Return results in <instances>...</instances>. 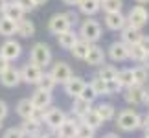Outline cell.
Masks as SVG:
<instances>
[{"label":"cell","instance_id":"cell-1","mask_svg":"<svg viewBox=\"0 0 149 138\" xmlns=\"http://www.w3.org/2000/svg\"><path fill=\"white\" fill-rule=\"evenodd\" d=\"M114 122H116V127L120 131H123V133H133V131L142 127L144 116H142L138 111H134V109H123V111H120L116 114Z\"/></svg>","mask_w":149,"mask_h":138},{"label":"cell","instance_id":"cell-2","mask_svg":"<svg viewBox=\"0 0 149 138\" xmlns=\"http://www.w3.org/2000/svg\"><path fill=\"white\" fill-rule=\"evenodd\" d=\"M79 39H83V41H87L90 44H96L101 39V24L96 19H85L81 20V24H79V31H77Z\"/></svg>","mask_w":149,"mask_h":138},{"label":"cell","instance_id":"cell-3","mask_svg":"<svg viewBox=\"0 0 149 138\" xmlns=\"http://www.w3.org/2000/svg\"><path fill=\"white\" fill-rule=\"evenodd\" d=\"M30 61L39 68H46L52 63V48L46 43H35L30 50Z\"/></svg>","mask_w":149,"mask_h":138},{"label":"cell","instance_id":"cell-4","mask_svg":"<svg viewBox=\"0 0 149 138\" xmlns=\"http://www.w3.org/2000/svg\"><path fill=\"white\" fill-rule=\"evenodd\" d=\"M125 19H127L129 26L142 30V28L149 22V11L144 8V6H134V8L129 9V13L125 15Z\"/></svg>","mask_w":149,"mask_h":138},{"label":"cell","instance_id":"cell-5","mask_svg":"<svg viewBox=\"0 0 149 138\" xmlns=\"http://www.w3.org/2000/svg\"><path fill=\"white\" fill-rule=\"evenodd\" d=\"M0 55L4 59H8L9 63H13L22 55V44L19 41H15V39H6L0 44Z\"/></svg>","mask_w":149,"mask_h":138},{"label":"cell","instance_id":"cell-6","mask_svg":"<svg viewBox=\"0 0 149 138\" xmlns=\"http://www.w3.org/2000/svg\"><path fill=\"white\" fill-rule=\"evenodd\" d=\"M146 100V87L142 85H133V87H127L123 89V101L127 105H133V107H138L142 105Z\"/></svg>","mask_w":149,"mask_h":138},{"label":"cell","instance_id":"cell-7","mask_svg":"<svg viewBox=\"0 0 149 138\" xmlns=\"http://www.w3.org/2000/svg\"><path fill=\"white\" fill-rule=\"evenodd\" d=\"M72 28L74 26L70 24L66 13H55V15H52L50 20H48V31L54 33V35H59V33L68 31V30H72Z\"/></svg>","mask_w":149,"mask_h":138},{"label":"cell","instance_id":"cell-8","mask_svg":"<svg viewBox=\"0 0 149 138\" xmlns=\"http://www.w3.org/2000/svg\"><path fill=\"white\" fill-rule=\"evenodd\" d=\"M107 57L111 61L114 63H122V61H127L129 59V46L122 43V41H114L109 44V48H107Z\"/></svg>","mask_w":149,"mask_h":138},{"label":"cell","instance_id":"cell-9","mask_svg":"<svg viewBox=\"0 0 149 138\" xmlns=\"http://www.w3.org/2000/svg\"><path fill=\"white\" fill-rule=\"evenodd\" d=\"M66 118L68 116H66L65 111H61V109H57V107H50V109H46V112H44V122L42 123L46 125L50 131H55Z\"/></svg>","mask_w":149,"mask_h":138},{"label":"cell","instance_id":"cell-10","mask_svg":"<svg viewBox=\"0 0 149 138\" xmlns=\"http://www.w3.org/2000/svg\"><path fill=\"white\" fill-rule=\"evenodd\" d=\"M50 74H52V77H54L57 83H63V85L74 76L70 65L65 63V61H55L54 65H52V68H50Z\"/></svg>","mask_w":149,"mask_h":138},{"label":"cell","instance_id":"cell-11","mask_svg":"<svg viewBox=\"0 0 149 138\" xmlns=\"http://www.w3.org/2000/svg\"><path fill=\"white\" fill-rule=\"evenodd\" d=\"M42 76V68H39L37 65H33L31 61H28L24 66L20 68V79L28 85H37L39 79Z\"/></svg>","mask_w":149,"mask_h":138},{"label":"cell","instance_id":"cell-12","mask_svg":"<svg viewBox=\"0 0 149 138\" xmlns=\"http://www.w3.org/2000/svg\"><path fill=\"white\" fill-rule=\"evenodd\" d=\"M105 28L111 31H122L125 26H127V19H125V15L122 11H118V13H105Z\"/></svg>","mask_w":149,"mask_h":138},{"label":"cell","instance_id":"cell-13","mask_svg":"<svg viewBox=\"0 0 149 138\" xmlns=\"http://www.w3.org/2000/svg\"><path fill=\"white\" fill-rule=\"evenodd\" d=\"M105 59H107V54H105V50L101 48V46L98 44H92L90 46V50H88V54L87 57H85V63H87L88 66H101V65H105Z\"/></svg>","mask_w":149,"mask_h":138},{"label":"cell","instance_id":"cell-14","mask_svg":"<svg viewBox=\"0 0 149 138\" xmlns=\"http://www.w3.org/2000/svg\"><path fill=\"white\" fill-rule=\"evenodd\" d=\"M31 103L35 109H42V111H46V109L52 107V103H54V96H52V92H44L41 89H37L35 92L31 94Z\"/></svg>","mask_w":149,"mask_h":138},{"label":"cell","instance_id":"cell-15","mask_svg":"<svg viewBox=\"0 0 149 138\" xmlns=\"http://www.w3.org/2000/svg\"><path fill=\"white\" fill-rule=\"evenodd\" d=\"M0 83H2L6 89H15L19 83H22V79H20V68L9 66L6 72L0 74Z\"/></svg>","mask_w":149,"mask_h":138},{"label":"cell","instance_id":"cell-16","mask_svg":"<svg viewBox=\"0 0 149 138\" xmlns=\"http://www.w3.org/2000/svg\"><path fill=\"white\" fill-rule=\"evenodd\" d=\"M77 125H79L77 118H66L55 131H57V135H59V138H76Z\"/></svg>","mask_w":149,"mask_h":138},{"label":"cell","instance_id":"cell-17","mask_svg":"<svg viewBox=\"0 0 149 138\" xmlns=\"http://www.w3.org/2000/svg\"><path fill=\"white\" fill-rule=\"evenodd\" d=\"M122 37H120V41L122 43H125L127 46H131V44H138L140 41H142V37H144V33H142V30H138V28H133V26H125L122 31Z\"/></svg>","mask_w":149,"mask_h":138},{"label":"cell","instance_id":"cell-18","mask_svg":"<svg viewBox=\"0 0 149 138\" xmlns=\"http://www.w3.org/2000/svg\"><path fill=\"white\" fill-rule=\"evenodd\" d=\"M85 79L79 77V76H72L68 81L65 83V94L70 96V98H79V94H81V90L85 89Z\"/></svg>","mask_w":149,"mask_h":138},{"label":"cell","instance_id":"cell-19","mask_svg":"<svg viewBox=\"0 0 149 138\" xmlns=\"http://www.w3.org/2000/svg\"><path fill=\"white\" fill-rule=\"evenodd\" d=\"M2 15L6 17V19L13 20V22H19L20 19H24V11H22V8L19 4L15 2V0H8V4H6V8L2 11Z\"/></svg>","mask_w":149,"mask_h":138},{"label":"cell","instance_id":"cell-20","mask_svg":"<svg viewBox=\"0 0 149 138\" xmlns=\"http://www.w3.org/2000/svg\"><path fill=\"white\" fill-rule=\"evenodd\" d=\"M55 37H57V44H59L63 50H70L72 46L79 41V35H77V31L74 30V28L68 30V31L59 33V35H55Z\"/></svg>","mask_w":149,"mask_h":138},{"label":"cell","instance_id":"cell-21","mask_svg":"<svg viewBox=\"0 0 149 138\" xmlns=\"http://www.w3.org/2000/svg\"><path fill=\"white\" fill-rule=\"evenodd\" d=\"M77 9H79V13H83L87 17H94L96 13L101 11V2L100 0H79Z\"/></svg>","mask_w":149,"mask_h":138},{"label":"cell","instance_id":"cell-22","mask_svg":"<svg viewBox=\"0 0 149 138\" xmlns=\"http://www.w3.org/2000/svg\"><path fill=\"white\" fill-rule=\"evenodd\" d=\"M17 35L22 37V39H31L35 35V24H33V20L30 19H20L17 22Z\"/></svg>","mask_w":149,"mask_h":138},{"label":"cell","instance_id":"cell-23","mask_svg":"<svg viewBox=\"0 0 149 138\" xmlns=\"http://www.w3.org/2000/svg\"><path fill=\"white\" fill-rule=\"evenodd\" d=\"M20 131L24 133V136H37V135H41L42 133V123L41 122H35V120H31V118H28V120H22V123H20Z\"/></svg>","mask_w":149,"mask_h":138},{"label":"cell","instance_id":"cell-24","mask_svg":"<svg viewBox=\"0 0 149 138\" xmlns=\"http://www.w3.org/2000/svg\"><path fill=\"white\" fill-rule=\"evenodd\" d=\"M90 109H92V103L83 100V98H74V103H72V114L76 116L77 120H81L85 114H87Z\"/></svg>","mask_w":149,"mask_h":138},{"label":"cell","instance_id":"cell-25","mask_svg":"<svg viewBox=\"0 0 149 138\" xmlns=\"http://www.w3.org/2000/svg\"><path fill=\"white\" fill-rule=\"evenodd\" d=\"M94 111L100 114V118L103 122H112V120L116 118V107H114L112 103H98V105L94 107Z\"/></svg>","mask_w":149,"mask_h":138},{"label":"cell","instance_id":"cell-26","mask_svg":"<svg viewBox=\"0 0 149 138\" xmlns=\"http://www.w3.org/2000/svg\"><path fill=\"white\" fill-rule=\"evenodd\" d=\"M79 122L85 123V125H88V127H90V129H94V131H98V129L101 127V125H103V120L100 118V114L94 111V107L90 109V111H88L87 114H85V116H83L81 120H79Z\"/></svg>","mask_w":149,"mask_h":138},{"label":"cell","instance_id":"cell-27","mask_svg":"<svg viewBox=\"0 0 149 138\" xmlns=\"http://www.w3.org/2000/svg\"><path fill=\"white\" fill-rule=\"evenodd\" d=\"M90 43H87V41H83V39H79V41L76 43L70 48V54H72V57H76V59H81V61H85V57H87V54H88V50H90Z\"/></svg>","mask_w":149,"mask_h":138},{"label":"cell","instance_id":"cell-28","mask_svg":"<svg viewBox=\"0 0 149 138\" xmlns=\"http://www.w3.org/2000/svg\"><path fill=\"white\" fill-rule=\"evenodd\" d=\"M15 33H17V22L0 15V35L6 39H11V35H15Z\"/></svg>","mask_w":149,"mask_h":138},{"label":"cell","instance_id":"cell-29","mask_svg":"<svg viewBox=\"0 0 149 138\" xmlns=\"http://www.w3.org/2000/svg\"><path fill=\"white\" fill-rule=\"evenodd\" d=\"M33 103L30 98H24V100H20L19 103H17V114L22 118V120H28V118H31V114H33Z\"/></svg>","mask_w":149,"mask_h":138},{"label":"cell","instance_id":"cell-30","mask_svg":"<svg viewBox=\"0 0 149 138\" xmlns=\"http://www.w3.org/2000/svg\"><path fill=\"white\" fill-rule=\"evenodd\" d=\"M133 79H134V85H142L146 87L147 81H149V70L144 65H138L133 68Z\"/></svg>","mask_w":149,"mask_h":138},{"label":"cell","instance_id":"cell-31","mask_svg":"<svg viewBox=\"0 0 149 138\" xmlns=\"http://www.w3.org/2000/svg\"><path fill=\"white\" fill-rule=\"evenodd\" d=\"M116 81L122 85V89L133 87V85H134V79H133V68H122V70H118Z\"/></svg>","mask_w":149,"mask_h":138},{"label":"cell","instance_id":"cell-32","mask_svg":"<svg viewBox=\"0 0 149 138\" xmlns=\"http://www.w3.org/2000/svg\"><path fill=\"white\" fill-rule=\"evenodd\" d=\"M55 87H57V81L52 77V74L50 72H42V76H41V79H39V83H37V89H41L44 92H54Z\"/></svg>","mask_w":149,"mask_h":138},{"label":"cell","instance_id":"cell-33","mask_svg":"<svg viewBox=\"0 0 149 138\" xmlns=\"http://www.w3.org/2000/svg\"><path fill=\"white\" fill-rule=\"evenodd\" d=\"M96 76H98V77H101L103 81H112V79H116V76H118V70H116V68H114L112 65H101Z\"/></svg>","mask_w":149,"mask_h":138},{"label":"cell","instance_id":"cell-34","mask_svg":"<svg viewBox=\"0 0 149 138\" xmlns=\"http://www.w3.org/2000/svg\"><path fill=\"white\" fill-rule=\"evenodd\" d=\"M123 0H101V9L105 13H118L122 11Z\"/></svg>","mask_w":149,"mask_h":138},{"label":"cell","instance_id":"cell-35","mask_svg":"<svg viewBox=\"0 0 149 138\" xmlns=\"http://www.w3.org/2000/svg\"><path fill=\"white\" fill-rule=\"evenodd\" d=\"M144 57H146V52L142 50L140 44H131L129 46V59L134 61V63H144Z\"/></svg>","mask_w":149,"mask_h":138},{"label":"cell","instance_id":"cell-36","mask_svg":"<svg viewBox=\"0 0 149 138\" xmlns=\"http://www.w3.org/2000/svg\"><path fill=\"white\" fill-rule=\"evenodd\" d=\"M90 87L94 89V92L98 96H107V81H103L101 77H98V76H94L92 79H90Z\"/></svg>","mask_w":149,"mask_h":138},{"label":"cell","instance_id":"cell-37","mask_svg":"<svg viewBox=\"0 0 149 138\" xmlns=\"http://www.w3.org/2000/svg\"><path fill=\"white\" fill-rule=\"evenodd\" d=\"M94 133H96L94 129H90L88 125H85V123L79 122L77 131H76V138H94Z\"/></svg>","mask_w":149,"mask_h":138},{"label":"cell","instance_id":"cell-38","mask_svg":"<svg viewBox=\"0 0 149 138\" xmlns=\"http://www.w3.org/2000/svg\"><path fill=\"white\" fill-rule=\"evenodd\" d=\"M79 98H83V100H87V101H90V103H94L96 100H98V94H96V92H94V89L92 87H90V85L87 83V85H85V89L81 90V94H79Z\"/></svg>","mask_w":149,"mask_h":138},{"label":"cell","instance_id":"cell-39","mask_svg":"<svg viewBox=\"0 0 149 138\" xmlns=\"http://www.w3.org/2000/svg\"><path fill=\"white\" fill-rule=\"evenodd\" d=\"M2 138H26V136H24V133L20 131V127H9V129L4 131Z\"/></svg>","mask_w":149,"mask_h":138},{"label":"cell","instance_id":"cell-40","mask_svg":"<svg viewBox=\"0 0 149 138\" xmlns=\"http://www.w3.org/2000/svg\"><path fill=\"white\" fill-rule=\"evenodd\" d=\"M122 85H120L116 79H112V81H107V96H114L118 94V92H122Z\"/></svg>","mask_w":149,"mask_h":138},{"label":"cell","instance_id":"cell-41","mask_svg":"<svg viewBox=\"0 0 149 138\" xmlns=\"http://www.w3.org/2000/svg\"><path fill=\"white\" fill-rule=\"evenodd\" d=\"M15 2L22 8V11H24V13H30V11H33V9L37 8V6L33 4V0H15Z\"/></svg>","mask_w":149,"mask_h":138},{"label":"cell","instance_id":"cell-42","mask_svg":"<svg viewBox=\"0 0 149 138\" xmlns=\"http://www.w3.org/2000/svg\"><path fill=\"white\" fill-rule=\"evenodd\" d=\"M8 114H9V107H8V103L0 100V123H2L6 118H8Z\"/></svg>","mask_w":149,"mask_h":138},{"label":"cell","instance_id":"cell-43","mask_svg":"<svg viewBox=\"0 0 149 138\" xmlns=\"http://www.w3.org/2000/svg\"><path fill=\"white\" fill-rule=\"evenodd\" d=\"M66 17H68V20H70L72 26H76L77 22H79V17H77L76 11H66Z\"/></svg>","mask_w":149,"mask_h":138},{"label":"cell","instance_id":"cell-44","mask_svg":"<svg viewBox=\"0 0 149 138\" xmlns=\"http://www.w3.org/2000/svg\"><path fill=\"white\" fill-rule=\"evenodd\" d=\"M138 44L142 46V50H144L146 54H149V35H144V37H142V41H140Z\"/></svg>","mask_w":149,"mask_h":138},{"label":"cell","instance_id":"cell-45","mask_svg":"<svg viewBox=\"0 0 149 138\" xmlns=\"http://www.w3.org/2000/svg\"><path fill=\"white\" fill-rule=\"evenodd\" d=\"M9 66H11V63H9L8 59H4L2 55H0V74H2V72H6Z\"/></svg>","mask_w":149,"mask_h":138},{"label":"cell","instance_id":"cell-46","mask_svg":"<svg viewBox=\"0 0 149 138\" xmlns=\"http://www.w3.org/2000/svg\"><path fill=\"white\" fill-rule=\"evenodd\" d=\"M42 138H59V135H57V131L48 129V133H42Z\"/></svg>","mask_w":149,"mask_h":138},{"label":"cell","instance_id":"cell-47","mask_svg":"<svg viewBox=\"0 0 149 138\" xmlns=\"http://www.w3.org/2000/svg\"><path fill=\"white\" fill-rule=\"evenodd\" d=\"M101 138H122V136H120L118 133H107V135H103Z\"/></svg>","mask_w":149,"mask_h":138},{"label":"cell","instance_id":"cell-48","mask_svg":"<svg viewBox=\"0 0 149 138\" xmlns=\"http://www.w3.org/2000/svg\"><path fill=\"white\" fill-rule=\"evenodd\" d=\"M63 2H65L66 6H77V4H79V0H63Z\"/></svg>","mask_w":149,"mask_h":138},{"label":"cell","instance_id":"cell-49","mask_svg":"<svg viewBox=\"0 0 149 138\" xmlns=\"http://www.w3.org/2000/svg\"><path fill=\"white\" fill-rule=\"evenodd\" d=\"M142 65H144L147 70H149V54H146V57H144V63H142Z\"/></svg>","mask_w":149,"mask_h":138},{"label":"cell","instance_id":"cell-50","mask_svg":"<svg viewBox=\"0 0 149 138\" xmlns=\"http://www.w3.org/2000/svg\"><path fill=\"white\" fill-rule=\"evenodd\" d=\"M46 2H48V0H33V4H35L37 8H39V6H44Z\"/></svg>","mask_w":149,"mask_h":138},{"label":"cell","instance_id":"cell-51","mask_svg":"<svg viewBox=\"0 0 149 138\" xmlns=\"http://www.w3.org/2000/svg\"><path fill=\"white\" fill-rule=\"evenodd\" d=\"M6 4H8V0H0V15H2V11L6 8Z\"/></svg>","mask_w":149,"mask_h":138},{"label":"cell","instance_id":"cell-52","mask_svg":"<svg viewBox=\"0 0 149 138\" xmlns=\"http://www.w3.org/2000/svg\"><path fill=\"white\" fill-rule=\"evenodd\" d=\"M144 103H146V105L149 107V87L146 89V100H144Z\"/></svg>","mask_w":149,"mask_h":138},{"label":"cell","instance_id":"cell-53","mask_svg":"<svg viewBox=\"0 0 149 138\" xmlns=\"http://www.w3.org/2000/svg\"><path fill=\"white\" fill-rule=\"evenodd\" d=\"M149 125V112H147V116L144 118V123H142V127H147Z\"/></svg>","mask_w":149,"mask_h":138},{"label":"cell","instance_id":"cell-54","mask_svg":"<svg viewBox=\"0 0 149 138\" xmlns=\"http://www.w3.org/2000/svg\"><path fill=\"white\" fill-rule=\"evenodd\" d=\"M136 4H138V6H146V4H149V0H136Z\"/></svg>","mask_w":149,"mask_h":138},{"label":"cell","instance_id":"cell-55","mask_svg":"<svg viewBox=\"0 0 149 138\" xmlns=\"http://www.w3.org/2000/svg\"><path fill=\"white\" fill-rule=\"evenodd\" d=\"M144 138H149V125L144 127Z\"/></svg>","mask_w":149,"mask_h":138},{"label":"cell","instance_id":"cell-56","mask_svg":"<svg viewBox=\"0 0 149 138\" xmlns=\"http://www.w3.org/2000/svg\"><path fill=\"white\" fill-rule=\"evenodd\" d=\"M31 138H42V133H41V135H37V136H31Z\"/></svg>","mask_w":149,"mask_h":138},{"label":"cell","instance_id":"cell-57","mask_svg":"<svg viewBox=\"0 0 149 138\" xmlns=\"http://www.w3.org/2000/svg\"><path fill=\"white\" fill-rule=\"evenodd\" d=\"M100 2H101V0H100Z\"/></svg>","mask_w":149,"mask_h":138},{"label":"cell","instance_id":"cell-58","mask_svg":"<svg viewBox=\"0 0 149 138\" xmlns=\"http://www.w3.org/2000/svg\"><path fill=\"white\" fill-rule=\"evenodd\" d=\"M0 125H2V123H0Z\"/></svg>","mask_w":149,"mask_h":138}]
</instances>
